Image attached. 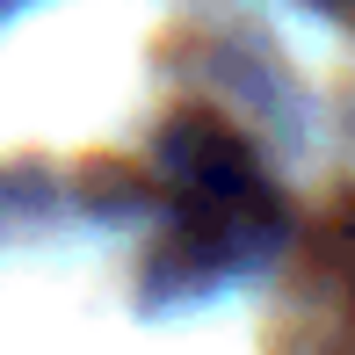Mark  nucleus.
Returning <instances> with one entry per match:
<instances>
[{
  "label": "nucleus",
  "instance_id": "obj_1",
  "mask_svg": "<svg viewBox=\"0 0 355 355\" xmlns=\"http://www.w3.org/2000/svg\"><path fill=\"white\" fill-rule=\"evenodd\" d=\"M167 174V239H159V276L203 283L254 261L276 239V189L261 182L254 153L218 116H174L159 138Z\"/></svg>",
  "mask_w": 355,
  "mask_h": 355
},
{
  "label": "nucleus",
  "instance_id": "obj_2",
  "mask_svg": "<svg viewBox=\"0 0 355 355\" xmlns=\"http://www.w3.org/2000/svg\"><path fill=\"white\" fill-rule=\"evenodd\" d=\"M319 8H334L341 22H355V0H319Z\"/></svg>",
  "mask_w": 355,
  "mask_h": 355
}]
</instances>
